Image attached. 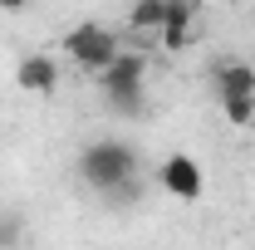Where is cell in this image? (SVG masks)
I'll return each mask as SVG.
<instances>
[{
    "label": "cell",
    "mask_w": 255,
    "mask_h": 250,
    "mask_svg": "<svg viewBox=\"0 0 255 250\" xmlns=\"http://www.w3.org/2000/svg\"><path fill=\"white\" fill-rule=\"evenodd\" d=\"M79 182L98 196H137V152L118 137H98L79 152Z\"/></svg>",
    "instance_id": "obj_1"
},
{
    "label": "cell",
    "mask_w": 255,
    "mask_h": 250,
    "mask_svg": "<svg viewBox=\"0 0 255 250\" xmlns=\"http://www.w3.org/2000/svg\"><path fill=\"white\" fill-rule=\"evenodd\" d=\"M196 20H201V5L196 0H167V20H162V49L167 54H182L191 39H196Z\"/></svg>",
    "instance_id": "obj_5"
},
{
    "label": "cell",
    "mask_w": 255,
    "mask_h": 250,
    "mask_svg": "<svg viewBox=\"0 0 255 250\" xmlns=\"http://www.w3.org/2000/svg\"><path fill=\"white\" fill-rule=\"evenodd\" d=\"M103 98L113 103V113H142L147 108V84H113V89H103Z\"/></svg>",
    "instance_id": "obj_9"
},
{
    "label": "cell",
    "mask_w": 255,
    "mask_h": 250,
    "mask_svg": "<svg viewBox=\"0 0 255 250\" xmlns=\"http://www.w3.org/2000/svg\"><path fill=\"white\" fill-rule=\"evenodd\" d=\"M34 0H0V10H5V15H20V10H30Z\"/></svg>",
    "instance_id": "obj_11"
},
{
    "label": "cell",
    "mask_w": 255,
    "mask_h": 250,
    "mask_svg": "<svg viewBox=\"0 0 255 250\" xmlns=\"http://www.w3.org/2000/svg\"><path fill=\"white\" fill-rule=\"evenodd\" d=\"M162 20H167V0H132L128 5V30L142 34V39H157Z\"/></svg>",
    "instance_id": "obj_8"
},
{
    "label": "cell",
    "mask_w": 255,
    "mask_h": 250,
    "mask_svg": "<svg viewBox=\"0 0 255 250\" xmlns=\"http://www.w3.org/2000/svg\"><path fill=\"white\" fill-rule=\"evenodd\" d=\"M15 84L34 98H54L59 94V59L54 54H25L15 64Z\"/></svg>",
    "instance_id": "obj_6"
},
{
    "label": "cell",
    "mask_w": 255,
    "mask_h": 250,
    "mask_svg": "<svg viewBox=\"0 0 255 250\" xmlns=\"http://www.w3.org/2000/svg\"><path fill=\"white\" fill-rule=\"evenodd\" d=\"M64 54L74 59V69H84V74H103L108 64L123 54V39L108 30V25H98V20H84V25H74V30L64 34Z\"/></svg>",
    "instance_id": "obj_3"
},
{
    "label": "cell",
    "mask_w": 255,
    "mask_h": 250,
    "mask_svg": "<svg viewBox=\"0 0 255 250\" xmlns=\"http://www.w3.org/2000/svg\"><path fill=\"white\" fill-rule=\"evenodd\" d=\"M20 241V216H0V250H10Z\"/></svg>",
    "instance_id": "obj_10"
},
{
    "label": "cell",
    "mask_w": 255,
    "mask_h": 250,
    "mask_svg": "<svg viewBox=\"0 0 255 250\" xmlns=\"http://www.w3.org/2000/svg\"><path fill=\"white\" fill-rule=\"evenodd\" d=\"M206 79H211V89H216V98H221L226 123L231 127H251L255 123V64L221 54V59H211Z\"/></svg>",
    "instance_id": "obj_2"
},
{
    "label": "cell",
    "mask_w": 255,
    "mask_h": 250,
    "mask_svg": "<svg viewBox=\"0 0 255 250\" xmlns=\"http://www.w3.org/2000/svg\"><path fill=\"white\" fill-rule=\"evenodd\" d=\"M113 84H147V54H137V49L128 54L123 49L118 59L98 74V89H113Z\"/></svg>",
    "instance_id": "obj_7"
},
{
    "label": "cell",
    "mask_w": 255,
    "mask_h": 250,
    "mask_svg": "<svg viewBox=\"0 0 255 250\" xmlns=\"http://www.w3.org/2000/svg\"><path fill=\"white\" fill-rule=\"evenodd\" d=\"M157 182L167 196H177V201H196L201 191H206V172H201V162L191 152H167V162L157 167Z\"/></svg>",
    "instance_id": "obj_4"
}]
</instances>
